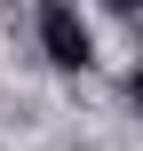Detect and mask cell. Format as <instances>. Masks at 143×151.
<instances>
[{
	"label": "cell",
	"mask_w": 143,
	"mask_h": 151,
	"mask_svg": "<svg viewBox=\"0 0 143 151\" xmlns=\"http://www.w3.org/2000/svg\"><path fill=\"white\" fill-rule=\"evenodd\" d=\"M103 8H119V16H143V0H103Z\"/></svg>",
	"instance_id": "3957f363"
},
{
	"label": "cell",
	"mask_w": 143,
	"mask_h": 151,
	"mask_svg": "<svg viewBox=\"0 0 143 151\" xmlns=\"http://www.w3.org/2000/svg\"><path fill=\"white\" fill-rule=\"evenodd\" d=\"M127 104L143 111V64H127Z\"/></svg>",
	"instance_id": "7a4b0ae2"
},
{
	"label": "cell",
	"mask_w": 143,
	"mask_h": 151,
	"mask_svg": "<svg viewBox=\"0 0 143 151\" xmlns=\"http://www.w3.org/2000/svg\"><path fill=\"white\" fill-rule=\"evenodd\" d=\"M32 48L48 72H96V8L88 0H32Z\"/></svg>",
	"instance_id": "6da1fadb"
}]
</instances>
